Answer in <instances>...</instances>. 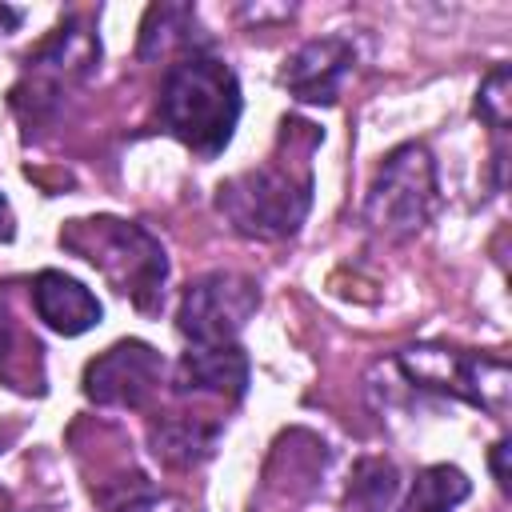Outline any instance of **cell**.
Wrapping results in <instances>:
<instances>
[{
	"mask_svg": "<svg viewBox=\"0 0 512 512\" xmlns=\"http://www.w3.org/2000/svg\"><path fill=\"white\" fill-rule=\"evenodd\" d=\"M180 396H212L236 404L248 392V356L240 344H192L172 376Z\"/></svg>",
	"mask_w": 512,
	"mask_h": 512,
	"instance_id": "30bf717a",
	"label": "cell"
},
{
	"mask_svg": "<svg viewBox=\"0 0 512 512\" xmlns=\"http://www.w3.org/2000/svg\"><path fill=\"white\" fill-rule=\"evenodd\" d=\"M32 308H36V316H40L52 332H60V336H80V332L96 328L100 316H104L100 300H96L80 280L56 272V268H44V272L32 280Z\"/></svg>",
	"mask_w": 512,
	"mask_h": 512,
	"instance_id": "8fae6325",
	"label": "cell"
},
{
	"mask_svg": "<svg viewBox=\"0 0 512 512\" xmlns=\"http://www.w3.org/2000/svg\"><path fill=\"white\" fill-rule=\"evenodd\" d=\"M488 464H492V476H496L500 492H508V440H496V444H492Z\"/></svg>",
	"mask_w": 512,
	"mask_h": 512,
	"instance_id": "d6986e66",
	"label": "cell"
},
{
	"mask_svg": "<svg viewBox=\"0 0 512 512\" xmlns=\"http://www.w3.org/2000/svg\"><path fill=\"white\" fill-rule=\"evenodd\" d=\"M476 116L500 136L508 132V116H512V68L508 64H496L480 88H476Z\"/></svg>",
	"mask_w": 512,
	"mask_h": 512,
	"instance_id": "e0dca14e",
	"label": "cell"
},
{
	"mask_svg": "<svg viewBox=\"0 0 512 512\" xmlns=\"http://www.w3.org/2000/svg\"><path fill=\"white\" fill-rule=\"evenodd\" d=\"M24 20V12L20 8H12V4H0V36H8L16 24Z\"/></svg>",
	"mask_w": 512,
	"mask_h": 512,
	"instance_id": "44dd1931",
	"label": "cell"
},
{
	"mask_svg": "<svg viewBox=\"0 0 512 512\" xmlns=\"http://www.w3.org/2000/svg\"><path fill=\"white\" fill-rule=\"evenodd\" d=\"M260 308V284L240 272H208L192 280L176 308V328L192 344H236Z\"/></svg>",
	"mask_w": 512,
	"mask_h": 512,
	"instance_id": "52a82bcc",
	"label": "cell"
},
{
	"mask_svg": "<svg viewBox=\"0 0 512 512\" xmlns=\"http://www.w3.org/2000/svg\"><path fill=\"white\" fill-rule=\"evenodd\" d=\"M240 108V80L220 56L192 52L168 64L160 84V124L192 152H224L236 132Z\"/></svg>",
	"mask_w": 512,
	"mask_h": 512,
	"instance_id": "7a4b0ae2",
	"label": "cell"
},
{
	"mask_svg": "<svg viewBox=\"0 0 512 512\" xmlns=\"http://www.w3.org/2000/svg\"><path fill=\"white\" fill-rule=\"evenodd\" d=\"M440 208V184H436V160L424 144L408 140L384 156L376 168L368 196H364V224L376 236L408 240L416 236Z\"/></svg>",
	"mask_w": 512,
	"mask_h": 512,
	"instance_id": "277c9868",
	"label": "cell"
},
{
	"mask_svg": "<svg viewBox=\"0 0 512 512\" xmlns=\"http://www.w3.org/2000/svg\"><path fill=\"white\" fill-rule=\"evenodd\" d=\"M112 512H192L184 500L176 496H152V492H140V496H128L120 500Z\"/></svg>",
	"mask_w": 512,
	"mask_h": 512,
	"instance_id": "ac0fdd59",
	"label": "cell"
},
{
	"mask_svg": "<svg viewBox=\"0 0 512 512\" xmlns=\"http://www.w3.org/2000/svg\"><path fill=\"white\" fill-rule=\"evenodd\" d=\"M472 492V480L456 464H432L416 472L400 512H456Z\"/></svg>",
	"mask_w": 512,
	"mask_h": 512,
	"instance_id": "9a60e30c",
	"label": "cell"
},
{
	"mask_svg": "<svg viewBox=\"0 0 512 512\" xmlns=\"http://www.w3.org/2000/svg\"><path fill=\"white\" fill-rule=\"evenodd\" d=\"M140 60H156V56H192V52H208V36L196 24V12L188 4H152L144 12L140 24Z\"/></svg>",
	"mask_w": 512,
	"mask_h": 512,
	"instance_id": "7c38bea8",
	"label": "cell"
},
{
	"mask_svg": "<svg viewBox=\"0 0 512 512\" xmlns=\"http://www.w3.org/2000/svg\"><path fill=\"white\" fill-rule=\"evenodd\" d=\"M400 476L384 456H368L356 464L352 484H348V508L352 512H384L396 500Z\"/></svg>",
	"mask_w": 512,
	"mask_h": 512,
	"instance_id": "2e32d148",
	"label": "cell"
},
{
	"mask_svg": "<svg viewBox=\"0 0 512 512\" xmlns=\"http://www.w3.org/2000/svg\"><path fill=\"white\" fill-rule=\"evenodd\" d=\"M148 440H152L156 460H164L168 468H192V464L212 456V448L220 440V428L204 424L196 416H164L160 424H152Z\"/></svg>",
	"mask_w": 512,
	"mask_h": 512,
	"instance_id": "4fadbf2b",
	"label": "cell"
},
{
	"mask_svg": "<svg viewBox=\"0 0 512 512\" xmlns=\"http://www.w3.org/2000/svg\"><path fill=\"white\" fill-rule=\"evenodd\" d=\"M12 232H16V216H12L8 196L0 192V240H12Z\"/></svg>",
	"mask_w": 512,
	"mask_h": 512,
	"instance_id": "ffe728a7",
	"label": "cell"
},
{
	"mask_svg": "<svg viewBox=\"0 0 512 512\" xmlns=\"http://www.w3.org/2000/svg\"><path fill=\"white\" fill-rule=\"evenodd\" d=\"M100 64V36L92 32V24L84 16H68L28 60H24V76L12 88V108L24 120H40L48 116L60 96L76 84H84Z\"/></svg>",
	"mask_w": 512,
	"mask_h": 512,
	"instance_id": "8992f818",
	"label": "cell"
},
{
	"mask_svg": "<svg viewBox=\"0 0 512 512\" xmlns=\"http://www.w3.org/2000/svg\"><path fill=\"white\" fill-rule=\"evenodd\" d=\"M164 384V360L144 340H120L84 368V396L100 408H144Z\"/></svg>",
	"mask_w": 512,
	"mask_h": 512,
	"instance_id": "ba28073f",
	"label": "cell"
},
{
	"mask_svg": "<svg viewBox=\"0 0 512 512\" xmlns=\"http://www.w3.org/2000/svg\"><path fill=\"white\" fill-rule=\"evenodd\" d=\"M36 336H20L8 292H0V380H8L20 392H44V356Z\"/></svg>",
	"mask_w": 512,
	"mask_h": 512,
	"instance_id": "5bb4252c",
	"label": "cell"
},
{
	"mask_svg": "<svg viewBox=\"0 0 512 512\" xmlns=\"http://www.w3.org/2000/svg\"><path fill=\"white\" fill-rule=\"evenodd\" d=\"M396 368L416 388L456 396V400H464V404H472L496 420H504V412H508L512 372L496 356L460 352V348H444V344H412L396 356Z\"/></svg>",
	"mask_w": 512,
	"mask_h": 512,
	"instance_id": "5b68a950",
	"label": "cell"
},
{
	"mask_svg": "<svg viewBox=\"0 0 512 512\" xmlns=\"http://www.w3.org/2000/svg\"><path fill=\"white\" fill-rule=\"evenodd\" d=\"M60 244L80 260H88L140 312L152 316L164 308L168 256H164V244L144 224L120 220V216H84L60 228Z\"/></svg>",
	"mask_w": 512,
	"mask_h": 512,
	"instance_id": "3957f363",
	"label": "cell"
},
{
	"mask_svg": "<svg viewBox=\"0 0 512 512\" xmlns=\"http://www.w3.org/2000/svg\"><path fill=\"white\" fill-rule=\"evenodd\" d=\"M284 152H272L260 168H244L236 176H228L216 188V208L228 220L232 232L248 236V240H288L300 232L308 208H312V168H308V152L300 156L292 152L296 140V120H284Z\"/></svg>",
	"mask_w": 512,
	"mask_h": 512,
	"instance_id": "6da1fadb",
	"label": "cell"
},
{
	"mask_svg": "<svg viewBox=\"0 0 512 512\" xmlns=\"http://www.w3.org/2000/svg\"><path fill=\"white\" fill-rule=\"evenodd\" d=\"M352 64H356V48L348 36H316L284 60L280 84L300 104H336L344 80L352 76Z\"/></svg>",
	"mask_w": 512,
	"mask_h": 512,
	"instance_id": "9c48e42d",
	"label": "cell"
}]
</instances>
